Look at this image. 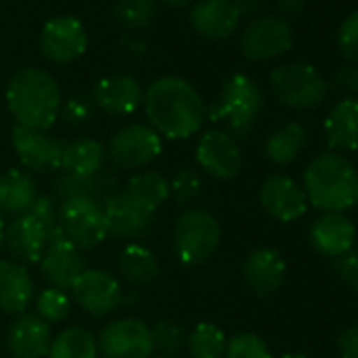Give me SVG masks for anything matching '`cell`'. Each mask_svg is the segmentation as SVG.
<instances>
[{"label":"cell","mask_w":358,"mask_h":358,"mask_svg":"<svg viewBox=\"0 0 358 358\" xmlns=\"http://www.w3.org/2000/svg\"><path fill=\"white\" fill-rule=\"evenodd\" d=\"M308 205L322 213H343L356 205L358 171L352 160L337 152H322L303 171Z\"/></svg>","instance_id":"cell-2"},{"label":"cell","mask_w":358,"mask_h":358,"mask_svg":"<svg viewBox=\"0 0 358 358\" xmlns=\"http://www.w3.org/2000/svg\"><path fill=\"white\" fill-rule=\"evenodd\" d=\"M287 276V264L276 249H253L243 264V278L247 289L257 297L274 295Z\"/></svg>","instance_id":"cell-18"},{"label":"cell","mask_w":358,"mask_h":358,"mask_svg":"<svg viewBox=\"0 0 358 358\" xmlns=\"http://www.w3.org/2000/svg\"><path fill=\"white\" fill-rule=\"evenodd\" d=\"M327 143L333 152L358 150V99L348 97L335 103L324 120Z\"/></svg>","instance_id":"cell-26"},{"label":"cell","mask_w":358,"mask_h":358,"mask_svg":"<svg viewBox=\"0 0 358 358\" xmlns=\"http://www.w3.org/2000/svg\"><path fill=\"white\" fill-rule=\"evenodd\" d=\"M103 215L108 224V236L116 238H137L141 236L154 220V213L131 199L124 190L112 194L103 203Z\"/></svg>","instance_id":"cell-21"},{"label":"cell","mask_w":358,"mask_h":358,"mask_svg":"<svg viewBox=\"0 0 358 358\" xmlns=\"http://www.w3.org/2000/svg\"><path fill=\"white\" fill-rule=\"evenodd\" d=\"M38 199L34 177L20 169H9L0 175V213L22 215L30 211Z\"/></svg>","instance_id":"cell-27"},{"label":"cell","mask_w":358,"mask_h":358,"mask_svg":"<svg viewBox=\"0 0 358 358\" xmlns=\"http://www.w3.org/2000/svg\"><path fill=\"white\" fill-rule=\"evenodd\" d=\"M333 272L339 280L354 285L358 278V249H350L343 255L333 259Z\"/></svg>","instance_id":"cell-41"},{"label":"cell","mask_w":358,"mask_h":358,"mask_svg":"<svg viewBox=\"0 0 358 358\" xmlns=\"http://www.w3.org/2000/svg\"><path fill=\"white\" fill-rule=\"evenodd\" d=\"M241 17L234 0H201L190 11V26L203 38L224 41L236 32Z\"/></svg>","instance_id":"cell-19"},{"label":"cell","mask_w":358,"mask_h":358,"mask_svg":"<svg viewBox=\"0 0 358 358\" xmlns=\"http://www.w3.org/2000/svg\"><path fill=\"white\" fill-rule=\"evenodd\" d=\"M264 106L259 85L247 74L230 76L217 101L207 110L211 120H224L232 131V137H249L257 124L259 112Z\"/></svg>","instance_id":"cell-4"},{"label":"cell","mask_w":358,"mask_h":358,"mask_svg":"<svg viewBox=\"0 0 358 358\" xmlns=\"http://www.w3.org/2000/svg\"><path fill=\"white\" fill-rule=\"evenodd\" d=\"M327 85H329L337 95H343V99L356 95V93H358V66H356V64H345V66H341V68L333 74L331 83H327Z\"/></svg>","instance_id":"cell-40"},{"label":"cell","mask_w":358,"mask_h":358,"mask_svg":"<svg viewBox=\"0 0 358 358\" xmlns=\"http://www.w3.org/2000/svg\"><path fill=\"white\" fill-rule=\"evenodd\" d=\"M89 36L76 17H55L45 24L41 34V51L53 64H70L85 55Z\"/></svg>","instance_id":"cell-15"},{"label":"cell","mask_w":358,"mask_h":358,"mask_svg":"<svg viewBox=\"0 0 358 358\" xmlns=\"http://www.w3.org/2000/svg\"><path fill=\"white\" fill-rule=\"evenodd\" d=\"M5 245V220H3V213H0V249Z\"/></svg>","instance_id":"cell-47"},{"label":"cell","mask_w":358,"mask_h":358,"mask_svg":"<svg viewBox=\"0 0 358 358\" xmlns=\"http://www.w3.org/2000/svg\"><path fill=\"white\" fill-rule=\"evenodd\" d=\"M272 95L287 108L310 110L318 108L329 93V85L322 74L308 64H285L270 74Z\"/></svg>","instance_id":"cell-6"},{"label":"cell","mask_w":358,"mask_h":358,"mask_svg":"<svg viewBox=\"0 0 358 358\" xmlns=\"http://www.w3.org/2000/svg\"><path fill=\"white\" fill-rule=\"evenodd\" d=\"M62 118L68 122V124H83V122H87L91 116H93V103L91 101H87V99H83V97H74V99H70L62 110Z\"/></svg>","instance_id":"cell-42"},{"label":"cell","mask_w":358,"mask_h":358,"mask_svg":"<svg viewBox=\"0 0 358 358\" xmlns=\"http://www.w3.org/2000/svg\"><path fill=\"white\" fill-rule=\"evenodd\" d=\"M114 15L122 26L131 30L145 28L156 15V0H118Z\"/></svg>","instance_id":"cell-35"},{"label":"cell","mask_w":358,"mask_h":358,"mask_svg":"<svg viewBox=\"0 0 358 358\" xmlns=\"http://www.w3.org/2000/svg\"><path fill=\"white\" fill-rule=\"evenodd\" d=\"M55 194L64 201H93L103 207V203L116 194V179L110 175H74L68 171H62L55 179Z\"/></svg>","instance_id":"cell-25"},{"label":"cell","mask_w":358,"mask_h":358,"mask_svg":"<svg viewBox=\"0 0 358 358\" xmlns=\"http://www.w3.org/2000/svg\"><path fill=\"white\" fill-rule=\"evenodd\" d=\"M57 226L80 251H89L108 238L103 207L93 201H64L57 207Z\"/></svg>","instance_id":"cell-7"},{"label":"cell","mask_w":358,"mask_h":358,"mask_svg":"<svg viewBox=\"0 0 358 358\" xmlns=\"http://www.w3.org/2000/svg\"><path fill=\"white\" fill-rule=\"evenodd\" d=\"M356 205H358V194H356Z\"/></svg>","instance_id":"cell-51"},{"label":"cell","mask_w":358,"mask_h":358,"mask_svg":"<svg viewBox=\"0 0 358 358\" xmlns=\"http://www.w3.org/2000/svg\"><path fill=\"white\" fill-rule=\"evenodd\" d=\"M276 7L282 15H299L303 11V0H276Z\"/></svg>","instance_id":"cell-45"},{"label":"cell","mask_w":358,"mask_h":358,"mask_svg":"<svg viewBox=\"0 0 358 358\" xmlns=\"http://www.w3.org/2000/svg\"><path fill=\"white\" fill-rule=\"evenodd\" d=\"M34 301V280L20 262H0V310L7 314H26Z\"/></svg>","instance_id":"cell-24"},{"label":"cell","mask_w":358,"mask_h":358,"mask_svg":"<svg viewBox=\"0 0 358 358\" xmlns=\"http://www.w3.org/2000/svg\"><path fill=\"white\" fill-rule=\"evenodd\" d=\"M143 103V91L137 78L131 74H116L101 78L93 89V106L112 114V116H129L137 112Z\"/></svg>","instance_id":"cell-22"},{"label":"cell","mask_w":358,"mask_h":358,"mask_svg":"<svg viewBox=\"0 0 358 358\" xmlns=\"http://www.w3.org/2000/svg\"><path fill=\"white\" fill-rule=\"evenodd\" d=\"M51 341V324L36 314H20L7 333V343L15 358H47Z\"/></svg>","instance_id":"cell-23"},{"label":"cell","mask_w":358,"mask_h":358,"mask_svg":"<svg viewBox=\"0 0 358 358\" xmlns=\"http://www.w3.org/2000/svg\"><path fill=\"white\" fill-rule=\"evenodd\" d=\"M222 226L205 209H188L173 228V253L184 266L205 264L220 247Z\"/></svg>","instance_id":"cell-5"},{"label":"cell","mask_w":358,"mask_h":358,"mask_svg":"<svg viewBox=\"0 0 358 358\" xmlns=\"http://www.w3.org/2000/svg\"><path fill=\"white\" fill-rule=\"evenodd\" d=\"M99 354L103 358H152L154 341L150 327L139 318H118L99 333Z\"/></svg>","instance_id":"cell-10"},{"label":"cell","mask_w":358,"mask_h":358,"mask_svg":"<svg viewBox=\"0 0 358 358\" xmlns=\"http://www.w3.org/2000/svg\"><path fill=\"white\" fill-rule=\"evenodd\" d=\"M143 110L150 127L166 139H188L207 120L201 93L179 76H160L143 93Z\"/></svg>","instance_id":"cell-1"},{"label":"cell","mask_w":358,"mask_h":358,"mask_svg":"<svg viewBox=\"0 0 358 358\" xmlns=\"http://www.w3.org/2000/svg\"><path fill=\"white\" fill-rule=\"evenodd\" d=\"M169 190H171V196L177 205L186 207L201 196L203 179H201L196 169H182V171H177L175 177L169 182Z\"/></svg>","instance_id":"cell-36"},{"label":"cell","mask_w":358,"mask_h":358,"mask_svg":"<svg viewBox=\"0 0 358 358\" xmlns=\"http://www.w3.org/2000/svg\"><path fill=\"white\" fill-rule=\"evenodd\" d=\"M337 348L341 358H358V324L341 331L337 339Z\"/></svg>","instance_id":"cell-44"},{"label":"cell","mask_w":358,"mask_h":358,"mask_svg":"<svg viewBox=\"0 0 358 358\" xmlns=\"http://www.w3.org/2000/svg\"><path fill=\"white\" fill-rule=\"evenodd\" d=\"M99 343L85 327H68L59 331L49 348L47 358H99Z\"/></svg>","instance_id":"cell-32"},{"label":"cell","mask_w":358,"mask_h":358,"mask_svg":"<svg viewBox=\"0 0 358 358\" xmlns=\"http://www.w3.org/2000/svg\"><path fill=\"white\" fill-rule=\"evenodd\" d=\"M11 143L22 164L30 171L47 173V171L64 169V152L68 141L51 137L47 131H36L15 124L11 131Z\"/></svg>","instance_id":"cell-12"},{"label":"cell","mask_w":358,"mask_h":358,"mask_svg":"<svg viewBox=\"0 0 358 358\" xmlns=\"http://www.w3.org/2000/svg\"><path fill=\"white\" fill-rule=\"evenodd\" d=\"M72 299L83 308V312L101 318L114 312L122 303L120 282L103 270L87 268L70 289Z\"/></svg>","instance_id":"cell-14"},{"label":"cell","mask_w":358,"mask_h":358,"mask_svg":"<svg viewBox=\"0 0 358 358\" xmlns=\"http://www.w3.org/2000/svg\"><path fill=\"white\" fill-rule=\"evenodd\" d=\"M196 162L207 175L220 179V182H230L243 169V152L232 133L209 129L199 137Z\"/></svg>","instance_id":"cell-11"},{"label":"cell","mask_w":358,"mask_h":358,"mask_svg":"<svg viewBox=\"0 0 358 358\" xmlns=\"http://www.w3.org/2000/svg\"><path fill=\"white\" fill-rule=\"evenodd\" d=\"M306 139H308V133L301 122H287L285 127H280L266 139L264 154L272 164H278V166L291 164L297 158V154L303 150Z\"/></svg>","instance_id":"cell-29"},{"label":"cell","mask_w":358,"mask_h":358,"mask_svg":"<svg viewBox=\"0 0 358 358\" xmlns=\"http://www.w3.org/2000/svg\"><path fill=\"white\" fill-rule=\"evenodd\" d=\"M49 228L32 213L15 215L5 224V247L20 264H38L47 251Z\"/></svg>","instance_id":"cell-17"},{"label":"cell","mask_w":358,"mask_h":358,"mask_svg":"<svg viewBox=\"0 0 358 358\" xmlns=\"http://www.w3.org/2000/svg\"><path fill=\"white\" fill-rule=\"evenodd\" d=\"M162 152V137L141 122H131L118 129L106 148V154L120 169H139L154 162Z\"/></svg>","instance_id":"cell-8"},{"label":"cell","mask_w":358,"mask_h":358,"mask_svg":"<svg viewBox=\"0 0 358 358\" xmlns=\"http://www.w3.org/2000/svg\"><path fill=\"white\" fill-rule=\"evenodd\" d=\"M226 333L213 322H199L188 333V354L190 358H222L226 352Z\"/></svg>","instance_id":"cell-33"},{"label":"cell","mask_w":358,"mask_h":358,"mask_svg":"<svg viewBox=\"0 0 358 358\" xmlns=\"http://www.w3.org/2000/svg\"><path fill=\"white\" fill-rule=\"evenodd\" d=\"M57 203L53 196H45V194H38V199L34 201V205L30 207V211L26 213H32L41 224H45L49 230L53 226H57Z\"/></svg>","instance_id":"cell-43"},{"label":"cell","mask_w":358,"mask_h":358,"mask_svg":"<svg viewBox=\"0 0 358 358\" xmlns=\"http://www.w3.org/2000/svg\"><path fill=\"white\" fill-rule=\"evenodd\" d=\"M152 358H175V356H171V354H160V356H152Z\"/></svg>","instance_id":"cell-49"},{"label":"cell","mask_w":358,"mask_h":358,"mask_svg":"<svg viewBox=\"0 0 358 358\" xmlns=\"http://www.w3.org/2000/svg\"><path fill=\"white\" fill-rule=\"evenodd\" d=\"M116 264H118L120 274L129 282H133V285H148L160 272V264H158L156 255L148 247L137 245V243L127 245L118 253V262Z\"/></svg>","instance_id":"cell-31"},{"label":"cell","mask_w":358,"mask_h":358,"mask_svg":"<svg viewBox=\"0 0 358 358\" xmlns=\"http://www.w3.org/2000/svg\"><path fill=\"white\" fill-rule=\"evenodd\" d=\"M72 312V297L68 291L49 287L43 289L36 295V316H41L45 322L55 324V322H64Z\"/></svg>","instance_id":"cell-34"},{"label":"cell","mask_w":358,"mask_h":358,"mask_svg":"<svg viewBox=\"0 0 358 358\" xmlns=\"http://www.w3.org/2000/svg\"><path fill=\"white\" fill-rule=\"evenodd\" d=\"M241 53L251 62H268L285 55L293 47V32L287 20L264 15L253 20L241 34Z\"/></svg>","instance_id":"cell-9"},{"label":"cell","mask_w":358,"mask_h":358,"mask_svg":"<svg viewBox=\"0 0 358 358\" xmlns=\"http://www.w3.org/2000/svg\"><path fill=\"white\" fill-rule=\"evenodd\" d=\"M310 247L320 257L335 259L350 251L356 241V226L343 213H322L308 232Z\"/></svg>","instance_id":"cell-20"},{"label":"cell","mask_w":358,"mask_h":358,"mask_svg":"<svg viewBox=\"0 0 358 358\" xmlns=\"http://www.w3.org/2000/svg\"><path fill=\"white\" fill-rule=\"evenodd\" d=\"M124 192L152 213H156L171 199L169 179L156 171H143L133 175L124 186Z\"/></svg>","instance_id":"cell-30"},{"label":"cell","mask_w":358,"mask_h":358,"mask_svg":"<svg viewBox=\"0 0 358 358\" xmlns=\"http://www.w3.org/2000/svg\"><path fill=\"white\" fill-rule=\"evenodd\" d=\"M354 291H356V297H358V278H356V282H354Z\"/></svg>","instance_id":"cell-50"},{"label":"cell","mask_w":358,"mask_h":358,"mask_svg":"<svg viewBox=\"0 0 358 358\" xmlns=\"http://www.w3.org/2000/svg\"><path fill=\"white\" fill-rule=\"evenodd\" d=\"M150 331H152L154 350H160L162 354H173L177 350H182L188 341V331L177 320H160L154 327H150Z\"/></svg>","instance_id":"cell-37"},{"label":"cell","mask_w":358,"mask_h":358,"mask_svg":"<svg viewBox=\"0 0 358 358\" xmlns=\"http://www.w3.org/2000/svg\"><path fill=\"white\" fill-rule=\"evenodd\" d=\"M224 358H272L270 345L255 333H236L228 339Z\"/></svg>","instance_id":"cell-38"},{"label":"cell","mask_w":358,"mask_h":358,"mask_svg":"<svg viewBox=\"0 0 358 358\" xmlns=\"http://www.w3.org/2000/svg\"><path fill=\"white\" fill-rule=\"evenodd\" d=\"M38 264L43 276L51 282V287L62 291H70L76 278L87 270L83 251L66 238L59 226H53L49 230L47 251Z\"/></svg>","instance_id":"cell-13"},{"label":"cell","mask_w":358,"mask_h":358,"mask_svg":"<svg viewBox=\"0 0 358 358\" xmlns=\"http://www.w3.org/2000/svg\"><path fill=\"white\" fill-rule=\"evenodd\" d=\"M106 158H108V154H106V148L101 141H97L93 137H80L66 145L62 171H68L74 175H85V177L101 175Z\"/></svg>","instance_id":"cell-28"},{"label":"cell","mask_w":358,"mask_h":358,"mask_svg":"<svg viewBox=\"0 0 358 358\" xmlns=\"http://www.w3.org/2000/svg\"><path fill=\"white\" fill-rule=\"evenodd\" d=\"M164 3L169 5V7H175V9H182V7H188L192 0H164Z\"/></svg>","instance_id":"cell-46"},{"label":"cell","mask_w":358,"mask_h":358,"mask_svg":"<svg viewBox=\"0 0 358 358\" xmlns=\"http://www.w3.org/2000/svg\"><path fill=\"white\" fill-rule=\"evenodd\" d=\"M7 106L20 127L49 131L62 110V89L43 68H24L7 85Z\"/></svg>","instance_id":"cell-3"},{"label":"cell","mask_w":358,"mask_h":358,"mask_svg":"<svg viewBox=\"0 0 358 358\" xmlns=\"http://www.w3.org/2000/svg\"><path fill=\"white\" fill-rule=\"evenodd\" d=\"M280 358H308V356L301 354V352H289V354H282Z\"/></svg>","instance_id":"cell-48"},{"label":"cell","mask_w":358,"mask_h":358,"mask_svg":"<svg viewBox=\"0 0 358 358\" xmlns=\"http://www.w3.org/2000/svg\"><path fill=\"white\" fill-rule=\"evenodd\" d=\"M259 203L266 213L278 222H295L308 211L303 188L287 175H270L259 188Z\"/></svg>","instance_id":"cell-16"},{"label":"cell","mask_w":358,"mask_h":358,"mask_svg":"<svg viewBox=\"0 0 358 358\" xmlns=\"http://www.w3.org/2000/svg\"><path fill=\"white\" fill-rule=\"evenodd\" d=\"M337 49L345 62L358 64V11H352L337 30Z\"/></svg>","instance_id":"cell-39"}]
</instances>
